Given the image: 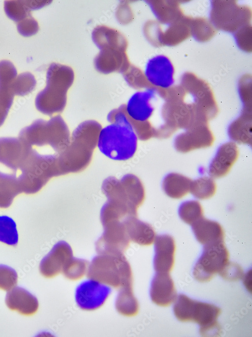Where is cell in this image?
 <instances>
[{
    "mask_svg": "<svg viewBox=\"0 0 252 337\" xmlns=\"http://www.w3.org/2000/svg\"><path fill=\"white\" fill-rule=\"evenodd\" d=\"M5 11L12 20L20 22L30 15V10L25 1H7L5 2Z\"/></svg>",
    "mask_w": 252,
    "mask_h": 337,
    "instance_id": "cell-33",
    "label": "cell"
},
{
    "mask_svg": "<svg viewBox=\"0 0 252 337\" xmlns=\"http://www.w3.org/2000/svg\"><path fill=\"white\" fill-rule=\"evenodd\" d=\"M111 124L102 128L97 146L100 152L114 160L124 161L135 154L138 137L125 111V104L111 110L107 116Z\"/></svg>",
    "mask_w": 252,
    "mask_h": 337,
    "instance_id": "cell-1",
    "label": "cell"
},
{
    "mask_svg": "<svg viewBox=\"0 0 252 337\" xmlns=\"http://www.w3.org/2000/svg\"><path fill=\"white\" fill-rule=\"evenodd\" d=\"M101 190L107 199L125 204L136 210L143 203L145 197L142 182L131 174L124 175L120 180L108 177L103 181Z\"/></svg>",
    "mask_w": 252,
    "mask_h": 337,
    "instance_id": "cell-7",
    "label": "cell"
},
{
    "mask_svg": "<svg viewBox=\"0 0 252 337\" xmlns=\"http://www.w3.org/2000/svg\"><path fill=\"white\" fill-rule=\"evenodd\" d=\"M74 80L73 69L67 66L52 63L46 73V85L37 95L36 107L44 114L61 112L67 104V93Z\"/></svg>",
    "mask_w": 252,
    "mask_h": 337,
    "instance_id": "cell-3",
    "label": "cell"
},
{
    "mask_svg": "<svg viewBox=\"0 0 252 337\" xmlns=\"http://www.w3.org/2000/svg\"><path fill=\"white\" fill-rule=\"evenodd\" d=\"M72 257L73 251L70 245L65 241H59L41 261L40 272L45 277H54L62 272L65 265Z\"/></svg>",
    "mask_w": 252,
    "mask_h": 337,
    "instance_id": "cell-14",
    "label": "cell"
},
{
    "mask_svg": "<svg viewBox=\"0 0 252 337\" xmlns=\"http://www.w3.org/2000/svg\"><path fill=\"white\" fill-rule=\"evenodd\" d=\"M192 180L178 173L167 175L162 182V188L170 197L180 199L190 192Z\"/></svg>",
    "mask_w": 252,
    "mask_h": 337,
    "instance_id": "cell-25",
    "label": "cell"
},
{
    "mask_svg": "<svg viewBox=\"0 0 252 337\" xmlns=\"http://www.w3.org/2000/svg\"><path fill=\"white\" fill-rule=\"evenodd\" d=\"M128 117L131 125L140 140L146 141L152 137H156L157 129L149 121L139 122L134 120L129 116Z\"/></svg>",
    "mask_w": 252,
    "mask_h": 337,
    "instance_id": "cell-36",
    "label": "cell"
},
{
    "mask_svg": "<svg viewBox=\"0 0 252 337\" xmlns=\"http://www.w3.org/2000/svg\"><path fill=\"white\" fill-rule=\"evenodd\" d=\"M128 84L135 89L149 88L152 87L147 81L145 75L137 67L131 64L121 73Z\"/></svg>",
    "mask_w": 252,
    "mask_h": 337,
    "instance_id": "cell-34",
    "label": "cell"
},
{
    "mask_svg": "<svg viewBox=\"0 0 252 337\" xmlns=\"http://www.w3.org/2000/svg\"><path fill=\"white\" fill-rule=\"evenodd\" d=\"M216 191V184L211 177H202L192 182L190 192L198 199H209L215 194Z\"/></svg>",
    "mask_w": 252,
    "mask_h": 337,
    "instance_id": "cell-29",
    "label": "cell"
},
{
    "mask_svg": "<svg viewBox=\"0 0 252 337\" xmlns=\"http://www.w3.org/2000/svg\"><path fill=\"white\" fill-rule=\"evenodd\" d=\"M58 154H41L30 149L20 169L18 178L22 192L34 194L38 192L53 177L61 176Z\"/></svg>",
    "mask_w": 252,
    "mask_h": 337,
    "instance_id": "cell-4",
    "label": "cell"
},
{
    "mask_svg": "<svg viewBox=\"0 0 252 337\" xmlns=\"http://www.w3.org/2000/svg\"><path fill=\"white\" fill-rule=\"evenodd\" d=\"M104 232L96 242L99 254H123L130 240L121 221H111L102 224Z\"/></svg>",
    "mask_w": 252,
    "mask_h": 337,
    "instance_id": "cell-11",
    "label": "cell"
},
{
    "mask_svg": "<svg viewBox=\"0 0 252 337\" xmlns=\"http://www.w3.org/2000/svg\"><path fill=\"white\" fill-rule=\"evenodd\" d=\"M36 84L33 75L29 73L20 74L15 78L12 85L14 93L23 95L32 91Z\"/></svg>",
    "mask_w": 252,
    "mask_h": 337,
    "instance_id": "cell-35",
    "label": "cell"
},
{
    "mask_svg": "<svg viewBox=\"0 0 252 337\" xmlns=\"http://www.w3.org/2000/svg\"><path fill=\"white\" fill-rule=\"evenodd\" d=\"M115 306L117 312L122 315L131 317L138 314L139 305L134 295L133 284L119 289Z\"/></svg>",
    "mask_w": 252,
    "mask_h": 337,
    "instance_id": "cell-27",
    "label": "cell"
},
{
    "mask_svg": "<svg viewBox=\"0 0 252 337\" xmlns=\"http://www.w3.org/2000/svg\"><path fill=\"white\" fill-rule=\"evenodd\" d=\"M150 295L152 301L160 306H168L175 301L176 292L169 272H156L151 282Z\"/></svg>",
    "mask_w": 252,
    "mask_h": 337,
    "instance_id": "cell-19",
    "label": "cell"
},
{
    "mask_svg": "<svg viewBox=\"0 0 252 337\" xmlns=\"http://www.w3.org/2000/svg\"><path fill=\"white\" fill-rule=\"evenodd\" d=\"M110 287L90 279L80 284L76 289L75 299L78 306L84 310H94L101 307L110 295Z\"/></svg>",
    "mask_w": 252,
    "mask_h": 337,
    "instance_id": "cell-13",
    "label": "cell"
},
{
    "mask_svg": "<svg viewBox=\"0 0 252 337\" xmlns=\"http://www.w3.org/2000/svg\"><path fill=\"white\" fill-rule=\"evenodd\" d=\"M192 227L197 240L204 246L224 242V231L216 221L203 217Z\"/></svg>",
    "mask_w": 252,
    "mask_h": 337,
    "instance_id": "cell-23",
    "label": "cell"
},
{
    "mask_svg": "<svg viewBox=\"0 0 252 337\" xmlns=\"http://www.w3.org/2000/svg\"><path fill=\"white\" fill-rule=\"evenodd\" d=\"M94 64L96 70L103 74L122 73L130 65L125 51L108 48L100 49Z\"/></svg>",
    "mask_w": 252,
    "mask_h": 337,
    "instance_id": "cell-17",
    "label": "cell"
},
{
    "mask_svg": "<svg viewBox=\"0 0 252 337\" xmlns=\"http://www.w3.org/2000/svg\"><path fill=\"white\" fill-rule=\"evenodd\" d=\"M229 262V253L224 242L205 245L194 268V276L200 282H207L220 274Z\"/></svg>",
    "mask_w": 252,
    "mask_h": 337,
    "instance_id": "cell-9",
    "label": "cell"
},
{
    "mask_svg": "<svg viewBox=\"0 0 252 337\" xmlns=\"http://www.w3.org/2000/svg\"><path fill=\"white\" fill-rule=\"evenodd\" d=\"M220 275L225 279L236 280L242 277L243 271L238 265L229 262Z\"/></svg>",
    "mask_w": 252,
    "mask_h": 337,
    "instance_id": "cell-41",
    "label": "cell"
},
{
    "mask_svg": "<svg viewBox=\"0 0 252 337\" xmlns=\"http://www.w3.org/2000/svg\"><path fill=\"white\" fill-rule=\"evenodd\" d=\"M239 150L236 143L231 141L221 145L212 160L208 173L212 178L226 176L236 162Z\"/></svg>",
    "mask_w": 252,
    "mask_h": 337,
    "instance_id": "cell-16",
    "label": "cell"
},
{
    "mask_svg": "<svg viewBox=\"0 0 252 337\" xmlns=\"http://www.w3.org/2000/svg\"><path fill=\"white\" fill-rule=\"evenodd\" d=\"M174 73L170 60L165 55H157L149 60L144 75L152 87L157 90H168L174 83Z\"/></svg>",
    "mask_w": 252,
    "mask_h": 337,
    "instance_id": "cell-12",
    "label": "cell"
},
{
    "mask_svg": "<svg viewBox=\"0 0 252 337\" xmlns=\"http://www.w3.org/2000/svg\"><path fill=\"white\" fill-rule=\"evenodd\" d=\"M157 91L156 88L150 87L135 93L125 104V111L128 116L137 121H149L154 110L151 102Z\"/></svg>",
    "mask_w": 252,
    "mask_h": 337,
    "instance_id": "cell-15",
    "label": "cell"
},
{
    "mask_svg": "<svg viewBox=\"0 0 252 337\" xmlns=\"http://www.w3.org/2000/svg\"><path fill=\"white\" fill-rule=\"evenodd\" d=\"M87 276L114 288L133 284L131 267L123 254L96 255L89 264Z\"/></svg>",
    "mask_w": 252,
    "mask_h": 337,
    "instance_id": "cell-5",
    "label": "cell"
},
{
    "mask_svg": "<svg viewBox=\"0 0 252 337\" xmlns=\"http://www.w3.org/2000/svg\"><path fill=\"white\" fill-rule=\"evenodd\" d=\"M178 214L184 222L191 225L204 217L202 206L196 200L182 203L179 208Z\"/></svg>",
    "mask_w": 252,
    "mask_h": 337,
    "instance_id": "cell-30",
    "label": "cell"
},
{
    "mask_svg": "<svg viewBox=\"0 0 252 337\" xmlns=\"http://www.w3.org/2000/svg\"><path fill=\"white\" fill-rule=\"evenodd\" d=\"M173 306L175 316L182 322L193 321L198 323L200 331L204 336L219 333L220 327L217 319L221 312L219 307L209 303L193 300L180 294Z\"/></svg>",
    "mask_w": 252,
    "mask_h": 337,
    "instance_id": "cell-6",
    "label": "cell"
},
{
    "mask_svg": "<svg viewBox=\"0 0 252 337\" xmlns=\"http://www.w3.org/2000/svg\"><path fill=\"white\" fill-rule=\"evenodd\" d=\"M92 40L100 49H117L125 51L128 42L125 37L118 31L105 26H98L92 33Z\"/></svg>",
    "mask_w": 252,
    "mask_h": 337,
    "instance_id": "cell-24",
    "label": "cell"
},
{
    "mask_svg": "<svg viewBox=\"0 0 252 337\" xmlns=\"http://www.w3.org/2000/svg\"><path fill=\"white\" fill-rule=\"evenodd\" d=\"M5 302L10 309L27 316L35 314L39 306L36 297L19 287L13 288L7 293Z\"/></svg>",
    "mask_w": 252,
    "mask_h": 337,
    "instance_id": "cell-20",
    "label": "cell"
},
{
    "mask_svg": "<svg viewBox=\"0 0 252 337\" xmlns=\"http://www.w3.org/2000/svg\"><path fill=\"white\" fill-rule=\"evenodd\" d=\"M17 140H0V162L15 172L20 168L31 147Z\"/></svg>",
    "mask_w": 252,
    "mask_h": 337,
    "instance_id": "cell-21",
    "label": "cell"
},
{
    "mask_svg": "<svg viewBox=\"0 0 252 337\" xmlns=\"http://www.w3.org/2000/svg\"><path fill=\"white\" fill-rule=\"evenodd\" d=\"M87 260L72 257L64 267L62 272L67 278L76 280L82 278L87 271Z\"/></svg>",
    "mask_w": 252,
    "mask_h": 337,
    "instance_id": "cell-32",
    "label": "cell"
},
{
    "mask_svg": "<svg viewBox=\"0 0 252 337\" xmlns=\"http://www.w3.org/2000/svg\"><path fill=\"white\" fill-rule=\"evenodd\" d=\"M214 141L208 123L196 122L176 136L174 146L178 152L186 153L211 146Z\"/></svg>",
    "mask_w": 252,
    "mask_h": 337,
    "instance_id": "cell-10",
    "label": "cell"
},
{
    "mask_svg": "<svg viewBox=\"0 0 252 337\" xmlns=\"http://www.w3.org/2000/svg\"><path fill=\"white\" fill-rule=\"evenodd\" d=\"M17 282L16 271L10 266L0 264V289L9 291L15 287Z\"/></svg>",
    "mask_w": 252,
    "mask_h": 337,
    "instance_id": "cell-37",
    "label": "cell"
},
{
    "mask_svg": "<svg viewBox=\"0 0 252 337\" xmlns=\"http://www.w3.org/2000/svg\"><path fill=\"white\" fill-rule=\"evenodd\" d=\"M29 128L32 130V144L39 146L48 145L57 154L65 151L70 143L69 128L59 115L48 121L38 120Z\"/></svg>",
    "mask_w": 252,
    "mask_h": 337,
    "instance_id": "cell-8",
    "label": "cell"
},
{
    "mask_svg": "<svg viewBox=\"0 0 252 337\" xmlns=\"http://www.w3.org/2000/svg\"><path fill=\"white\" fill-rule=\"evenodd\" d=\"M101 129V125L94 120L85 121L77 127L69 145L58 154L62 175L81 172L88 166Z\"/></svg>",
    "mask_w": 252,
    "mask_h": 337,
    "instance_id": "cell-2",
    "label": "cell"
},
{
    "mask_svg": "<svg viewBox=\"0 0 252 337\" xmlns=\"http://www.w3.org/2000/svg\"><path fill=\"white\" fill-rule=\"evenodd\" d=\"M154 268L157 272H169L173 267L175 244L173 238L168 235L156 236Z\"/></svg>",
    "mask_w": 252,
    "mask_h": 337,
    "instance_id": "cell-18",
    "label": "cell"
},
{
    "mask_svg": "<svg viewBox=\"0 0 252 337\" xmlns=\"http://www.w3.org/2000/svg\"><path fill=\"white\" fill-rule=\"evenodd\" d=\"M17 29L22 35L30 36L36 33L39 28L37 21L30 15L19 22Z\"/></svg>",
    "mask_w": 252,
    "mask_h": 337,
    "instance_id": "cell-40",
    "label": "cell"
},
{
    "mask_svg": "<svg viewBox=\"0 0 252 337\" xmlns=\"http://www.w3.org/2000/svg\"><path fill=\"white\" fill-rule=\"evenodd\" d=\"M17 76V70L10 61L0 62V85L11 86Z\"/></svg>",
    "mask_w": 252,
    "mask_h": 337,
    "instance_id": "cell-39",
    "label": "cell"
},
{
    "mask_svg": "<svg viewBox=\"0 0 252 337\" xmlns=\"http://www.w3.org/2000/svg\"><path fill=\"white\" fill-rule=\"evenodd\" d=\"M0 241L10 246H16L18 242L16 224L6 215L0 216Z\"/></svg>",
    "mask_w": 252,
    "mask_h": 337,
    "instance_id": "cell-31",
    "label": "cell"
},
{
    "mask_svg": "<svg viewBox=\"0 0 252 337\" xmlns=\"http://www.w3.org/2000/svg\"><path fill=\"white\" fill-rule=\"evenodd\" d=\"M11 86L0 85V124L4 121L14 97Z\"/></svg>",
    "mask_w": 252,
    "mask_h": 337,
    "instance_id": "cell-38",
    "label": "cell"
},
{
    "mask_svg": "<svg viewBox=\"0 0 252 337\" xmlns=\"http://www.w3.org/2000/svg\"><path fill=\"white\" fill-rule=\"evenodd\" d=\"M122 223L130 241L142 246H149L154 243L156 234L153 227L139 220L137 216L127 217Z\"/></svg>",
    "mask_w": 252,
    "mask_h": 337,
    "instance_id": "cell-22",
    "label": "cell"
},
{
    "mask_svg": "<svg viewBox=\"0 0 252 337\" xmlns=\"http://www.w3.org/2000/svg\"><path fill=\"white\" fill-rule=\"evenodd\" d=\"M22 192L16 173H7L0 170V208L9 207L14 198Z\"/></svg>",
    "mask_w": 252,
    "mask_h": 337,
    "instance_id": "cell-26",
    "label": "cell"
},
{
    "mask_svg": "<svg viewBox=\"0 0 252 337\" xmlns=\"http://www.w3.org/2000/svg\"><path fill=\"white\" fill-rule=\"evenodd\" d=\"M228 132L232 142L235 143L251 144V119L242 118L236 120L230 125Z\"/></svg>",
    "mask_w": 252,
    "mask_h": 337,
    "instance_id": "cell-28",
    "label": "cell"
}]
</instances>
